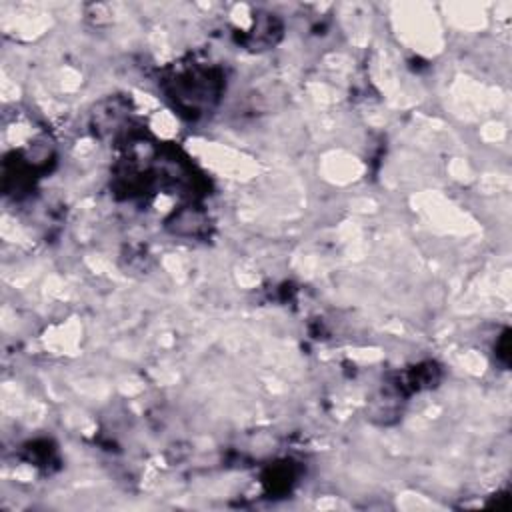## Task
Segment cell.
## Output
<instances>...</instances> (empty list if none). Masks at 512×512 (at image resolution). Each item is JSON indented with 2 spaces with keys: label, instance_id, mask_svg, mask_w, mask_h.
Segmentation results:
<instances>
[{
  "label": "cell",
  "instance_id": "obj_1",
  "mask_svg": "<svg viewBox=\"0 0 512 512\" xmlns=\"http://www.w3.org/2000/svg\"><path fill=\"white\" fill-rule=\"evenodd\" d=\"M220 74L214 68L204 66H188L178 70L170 80L168 94L176 102L178 108L188 112L190 116L200 114L210 108L214 98L220 92Z\"/></svg>",
  "mask_w": 512,
  "mask_h": 512
}]
</instances>
